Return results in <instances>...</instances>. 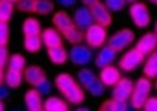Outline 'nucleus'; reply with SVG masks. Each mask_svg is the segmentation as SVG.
Listing matches in <instances>:
<instances>
[{
    "instance_id": "obj_29",
    "label": "nucleus",
    "mask_w": 157,
    "mask_h": 111,
    "mask_svg": "<svg viewBox=\"0 0 157 111\" xmlns=\"http://www.w3.org/2000/svg\"><path fill=\"white\" fill-rule=\"evenodd\" d=\"M53 7H55V4L51 0H37L35 13H39V15H49V13H53Z\"/></svg>"
},
{
    "instance_id": "obj_2",
    "label": "nucleus",
    "mask_w": 157,
    "mask_h": 111,
    "mask_svg": "<svg viewBox=\"0 0 157 111\" xmlns=\"http://www.w3.org/2000/svg\"><path fill=\"white\" fill-rule=\"evenodd\" d=\"M152 93V82L148 76H141L137 82H135V87H133V95L130 98V104L133 109H143L148 97Z\"/></svg>"
},
{
    "instance_id": "obj_42",
    "label": "nucleus",
    "mask_w": 157,
    "mask_h": 111,
    "mask_svg": "<svg viewBox=\"0 0 157 111\" xmlns=\"http://www.w3.org/2000/svg\"><path fill=\"white\" fill-rule=\"evenodd\" d=\"M148 2H152V4H157V0H148Z\"/></svg>"
},
{
    "instance_id": "obj_10",
    "label": "nucleus",
    "mask_w": 157,
    "mask_h": 111,
    "mask_svg": "<svg viewBox=\"0 0 157 111\" xmlns=\"http://www.w3.org/2000/svg\"><path fill=\"white\" fill-rule=\"evenodd\" d=\"M115 60H117V49L108 44V46H102V47L99 49V55H97V58H95V64H97V68L102 69V68H106V66H112Z\"/></svg>"
},
{
    "instance_id": "obj_7",
    "label": "nucleus",
    "mask_w": 157,
    "mask_h": 111,
    "mask_svg": "<svg viewBox=\"0 0 157 111\" xmlns=\"http://www.w3.org/2000/svg\"><path fill=\"white\" fill-rule=\"evenodd\" d=\"M133 40H135V33H133L132 29H119L115 35L110 37L108 44H110L112 47H115L117 51H122V49H126L128 46H132Z\"/></svg>"
},
{
    "instance_id": "obj_18",
    "label": "nucleus",
    "mask_w": 157,
    "mask_h": 111,
    "mask_svg": "<svg viewBox=\"0 0 157 111\" xmlns=\"http://www.w3.org/2000/svg\"><path fill=\"white\" fill-rule=\"evenodd\" d=\"M42 40H44L46 47L60 46L62 44V35L57 28H48V29H42Z\"/></svg>"
},
{
    "instance_id": "obj_23",
    "label": "nucleus",
    "mask_w": 157,
    "mask_h": 111,
    "mask_svg": "<svg viewBox=\"0 0 157 111\" xmlns=\"http://www.w3.org/2000/svg\"><path fill=\"white\" fill-rule=\"evenodd\" d=\"M144 76H148L150 80L157 78V51L148 55V58L144 60Z\"/></svg>"
},
{
    "instance_id": "obj_17",
    "label": "nucleus",
    "mask_w": 157,
    "mask_h": 111,
    "mask_svg": "<svg viewBox=\"0 0 157 111\" xmlns=\"http://www.w3.org/2000/svg\"><path fill=\"white\" fill-rule=\"evenodd\" d=\"M48 57H49V60H51L53 64L60 66V64L68 62V58H70V53H68V51L64 49V46L60 44V46H53V47H48Z\"/></svg>"
},
{
    "instance_id": "obj_36",
    "label": "nucleus",
    "mask_w": 157,
    "mask_h": 111,
    "mask_svg": "<svg viewBox=\"0 0 157 111\" xmlns=\"http://www.w3.org/2000/svg\"><path fill=\"white\" fill-rule=\"evenodd\" d=\"M143 109L157 111V97H148V100H146V104H144V108H143Z\"/></svg>"
},
{
    "instance_id": "obj_26",
    "label": "nucleus",
    "mask_w": 157,
    "mask_h": 111,
    "mask_svg": "<svg viewBox=\"0 0 157 111\" xmlns=\"http://www.w3.org/2000/svg\"><path fill=\"white\" fill-rule=\"evenodd\" d=\"M86 89H88V93L91 95V97H102L104 95V89H106V86H104V82L101 80V78H93L88 86H86Z\"/></svg>"
},
{
    "instance_id": "obj_35",
    "label": "nucleus",
    "mask_w": 157,
    "mask_h": 111,
    "mask_svg": "<svg viewBox=\"0 0 157 111\" xmlns=\"http://www.w3.org/2000/svg\"><path fill=\"white\" fill-rule=\"evenodd\" d=\"M37 89H39L42 95H49V93H51V82L46 78L42 84H39V86H37Z\"/></svg>"
},
{
    "instance_id": "obj_46",
    "label": "nucleus",
    "mask_w": 157,
    "mask_h": 111,
    "mask_svg": "<svg viewBox=\"0 0 157 111\" xmlns=\"http://www.w3.org/2000/svg\"><path fill=\"white\" fill-rule=\"evenodd\" d=\"M155 89H157V82H155Z\"/></svg>"
},
{
    "instance_id": "obj_28",
    "label": "nucleus",
    "mask_w": 157,
    "mask_h": 111,
    "mask_svg": "<svg viewBox=\"0 0 157 111\" xmlns=\"http://www.w3.org/2000/svg\"><path fill=\"white\" fill-rule=\"evenodd\" d=\"M7 68L24 73V69L28 68V66H26V58H24L22 55H18V53H17V55H11V57H9V64H7Z\"/></svg>"
},
{
    "instance_id": "obj_11",
    "label": "nucleus",
    "mask_w": 157,
    "mask_h": 111,
    "mask_svg": "<svg viewBox=\"0 0 157 111\" xmlns=\"http://www.w3.org/2000/svg\"><path fill=\"white\" fill-rule=\"evenodd\" d=\"M73 20H75V26H78L80 29H88L91 24H95L91 7H90V6L77 7V11H75V15H73Z\"/></svg>"
},
{
    "instance_id": "obj_6",
    "label": "nucleus",
    "mask_w": 157,
    "mask_h": 111,
    "mask_svg": "<svg viewBox=\"0 0 157 111\" xmlns=\"http://www.w3.org/2000/svg\"><path fill=\"white\" fill-rule=\"evenodd\" d=\"M70 60L75 66H88L93 60V53L90 49V46H80V44H73L71 51H70Z\"/></svg>"
},
{
    "instance_id": "obj_15",
    "label": "nucleus",
    "mask_w": 157,
    "mask_h": 111,
    "mask_svg": "<svg viewBox=\"0 0 157 111\" xmlns=\"http://www.w3.org/2000/svg\"><path fill=\"white\" fill-rule=\"evenodd\" d=\"M143 55H152L154 51L157 49V35L155 33H146L139 38L137 46H135Z\"/></svg>"
},
{
    "instance_id": "obj_31",
    "label": "nucleus",
    "mask_w": 157,
    "mask_h": 111,
    "mask_svg": "<svg viewBox=\"0 0 157 111\" xmlns=\"http://www.w3.org/2000/svg\"><path fill=\"white\" fill-rule=\"evenodd\" d=\"M93 78H95V73H93V71H90V69H86V68L78 71V82H80V86H82L84 89H86V86H88Z\"/></svg>"
},
{
    "instance_id": "obj_33",
    "label": "nucleus",
    "mask_w": 157,
    "mask_h": 111,
    "mask_svg": "<svg viewBox=\"0 0 157 111\" xmlns=\"http://www.w3.org/2000/svg\"><path fill=\"white\" fill-rule=\"evenodd\" d=\"M104 4L108 6L110 11H122L126 6V0H104Z\"/></svg>"
},
{
    "instance_id": "obj_43",
    "label": "nucleus",
    "mask_w": 157,
    "mask_h": 111,
    "mask_svg": "<svg viewBox=\"0 0 157 111\" xmlns=\"http://www.w3.org/2000/svg\"><path fill=\"white\" fill-rule=\"evenodd\" d=\"M126 2H137V0H126Z\"/></svg>"
},
{
    "instance_id": "obj_1",
    "label": "nucleus",
    "mask_w": 157,
    "mask_h": 111,
    "mask_svg": "<svg viewBox=\"0 0 157 111\" xmlns=\"http://www.w3.org/2000/svg\"><path fill=\"white\" fill-rule=\"evenodd\" d=\"M55 86L57 89L64 95V98L70 104H82L84 102V89L70 73H60L55 78Z\"/></svg>"
},
{
    "instance_id": "obj_22",
    "label": "nucleus",
    "mask_w": 157,
    "mask_h": 111,
    "mask_svg": "<svg viewBox=\"0 0 157 111\" xmlns=\"http://www.w3.org/2000/svg\"><path fill=\"white\" fill-rule=\"evenodd\" d=\"M22 80H24V73L22 71H17V69H9L7 68V71H6V86L7 87H11V89L20 87Z\"/></svg>"
},
{
    "instance_id": "obj_24",
    "label": "nucleus",
    "mask_w": 157,
    "mask_h": 111,
    "mask_svg": "<svg viewBox=\"0 0 157 111\" xmlns=\"http://www.w3.org/2000/svg\"><path fill=\"white\" fill-rule=\"evenodd\" d=\"M22 31H24V35H42L40 22L37 18H26L22 24Z\"/></svg>"
},
{
    "instance_id": "obj_14",
    "label": "nucleus",
    "mask_w": 157,
    "mask_h": 111,
    "mask_svg": "<svg viewBox=\"0 0 157 111\" xmlns=\"http://www.w3.org/2000/svg\"><path fill=\"white\" fill-rule=\"evenodd\" d=\"M99 78L104 82L106 87H113L119 80H121V68H113V64L112 66H106V68L101 69Z\"/></svg>"
},
{
    "instance_id": "obj_16",
    "label": "nucleus",
    "mask_w": 157,
    "mask_h": 111,
    "mask_svg": "<svg viewBox=\"0 0 157 111\" xmlns=\"http://www.w3.org/2000/svg\"><path fill=\"white\" fill-rule=\"evenodd\" d=\"M53 26H55L60 33H64L66 29H70L71 26H75V20H73V17H70L66 11H57V13L53 15Z\"/></svg>"
},
{
    "instance_id": "obj_27",
    "label": "nucleus",
    "mask_w": 157,
    "mask_h": 111,
    "mask_svg": "<svg viewBox=\"0 0 157 111\" xmlns=\"http://www.w3.org/2000/svg\"><path fill=\"white\" fill-rule=\"evenodd\" d=\"M13 11H15V2H11V0H0V20L7 22L13 17Z\"/></svg>"
},
{
    "instance_id": "obj_34",
    "label": "nucleus",
    "mask_w": 157,
    "mask_h": 111,
    "mask_svg": "<svg viewBox=\"0 0 157 111\" xmlns=\"http://www.w3.org/2000/svg\"><path fill=\"white\" fill-rule=\"evenodd\" d=\"M6 64H9L7 46H0V68H6Z\"/></svg>"
},
{
    "instance_id": "obj_8",
    "label": "nucleus",
    "mask_w": 157,
    "mask_h": 111,
    "mask_svg": "<svg viewBox=\"0 0 157 111\" xmlns=\"http://www.w3.org/2000/svg\"><path fill=\"white\" fill-rule=\"evenodd\" d=\"M133 87H135V84L130 78H121L113 86L112 95H113V98H119V100H130L133 95Z\"/></svg>"
},
{
    "instance_id": "obj_41",
    "label": "nucleus",
    "mask_w": 157,
    "mask_h": 111,
    "mask_svg": "<svg viewBox=\"0 0 157 111\" xmlns=\"http://www.w3.org/2000/svg\"><path fill=\"white\" fill-rule=\"evenodd\" d=\"M0 111H4V104H2V100H0Z\"/></svg>"
},
{
    "instance_id": "obj_4",
    "label": "nucleus",
    "mask_w": 157,
    "mask_h": 111,
    "mask_svg": "<svg viewBox=\"0 0 157 111\" xmlns=\"http://www.w3.org/2000/svg\"><path fill=\"white\" fill-rule=\"evenodd\" d=\"M144 57H146V55H143L137 47L128 49V51L122 55V58L119 60V68H121L122 71H133V69H137V68L144 62Z\"/></svg>"
},
{
    "instance_id": "obj_12",
    "label": "nucleus",
    "mask_w": 157,
    "mask_h": 111,
    "mask_svg": "<svg viewBox=\"0 0 157 111\" xmlns=\"http://www.w3.org/2000/svg\"><path fill=\"white\" fill-rule=\"evenodd\" d=\"M24 80H26L29 86L37 87L39 84H42V82L46 80V73H44V69H42L40 66H28V68L24 69Z\"/></svg>"
},
{
    "instance_id": "obj_20",
    "label": "nucleus",
    "mask_w": 157,
    "mask_h": 111,
    "mask_svg": "<svg viewBox=\"0 0 157 111\" xmlns=\"http://www.w3.org/2000/svg\"><path fill=\"white\" fill-rule=\"evenodd\" d=\"M44 46L42 35H24V47L29 53H37L40 51V47Z\"/></svg>"
},
{
    "instance_id": "obj_40",
    "label": "nucleus",
    "mask_w": 157,
    "mask_h": 111,
    "mask_svg": "<svg viewBox=\"0 0 157 111\" xmlns=\"http://www.w3.org/2000/svg\"><path fill=\"white\" fill-rule=\"evenodd\" d=\"M4 80H6V73H4V68H0V86H2Z\"/></svg>"
},
{
    "instance_id": "obj_3",
    "label": "nucleus",
    "mask_w": 157,
    "mask_h": 111,
    "mask_svg": "<svg viewBox=\"0 0 157 111\" xmlns=\"http://www.w3.org/2000/svg\"><path fill=\"white\" fill-rule=\"evenodd\" d=\"M84 40H86V44L90 46V47H93V49H101L104 44H106V28L104 26H101V24H91L88 29H86V33H84Z\"/></svg>"
},
{
    "instance_id": "obj_37",
    "label": "nucleus",
    "mask_w": 157,
    "mask_h": 111,
    "mask_svg": "<svg viewBox=\"0 0 157 111\" xmlns=\"http://www.w3.org/2000/svg\"><path fill=\"white\" fill-rule=\"evenodd\" d=\"M57 2H59L60 6H64V7H73L77 0H57Z\"/></svg>"
},
{
    "instance_id": "obj_38",
    "label": "nucleus",
    "mask_w": 157,
    "mask_h": 111,
    "mask_svg": "<svg viewBox=\"0 0 157 111\" xmlns=\"http://www.w3.org/2000/svg\"><path fill=\"white\" fill-rule=\"evenodd\" d=\"M7 95H9V89H6L4 86H0V100H4Z\"/></svg>"
},
{
    "instance_id": "obj_32",
    "label": "nucleus",
    "mask_w": 157,
    "mask_h": 111,
    "mask_svg": "<svg viewBox=\"0 0 157 111\" xmlns=\"http://www.w3.org/2000/svg\"><path fill=\"white\" fill-rule=\"evenodd\" d=\"M9 42V26L7 22L0 20V46H7Z\"/></svg>"
},
{
    "instance_id": "obj_44",
    "label": "nucleus",
    "mask_w": 157,
    "mask_h": 111,
    "mask_svg": "<svg viewBox=\"0 0 157 111\" xmlns=\"http://www.w3.org/2000/svg\"><path fill=\"white\" fill-rule=\"evenodd\" d=\"M155 35H157V24H155Z\"/></svg>"
},
{
    "instance_id": "obj_13",
    "label": "nucleus",
    "mask_w": 157,
    "mask_h": 111,
    "mask_svg": "<svg viewBox=\"0 0 157 111\" xmlns=\"http://www.w3.org/2000/svg\"><path fill=\"white\" fill-rule=\"evenodd\" d=\"M24 104L29 111H40L44 109V100H42V93H40L37 87L29 89L26 95H24Z\"/></svg>"
},
{
    "instance_id": "obj_21",
    "label": "nucleus",
    "mask_w": 157,
    "mask_h": 111,
    "mask_svg": "<svg viewBox=\"0 0 157 111\" xmlns=\"http://www.w3.org/2000/svg\"><path fill=\"white\" fill-rule=\"evenodd\" d=\"M128 100H119V98H112V100H106L101 104V109L102 111H126L132 108V104H126Z\"/></svg>"
},
{
    "instance_id": "obj_5",
    "label": "nucleus",
    "mask_w": 157,
    "mask_h": 111,
    "mask_svg": "<svg viewBox=\"0 0 157 111\" xmlns=\"http://www.w3.org/2000/svg\"><path fill=\"white\" fill-rule=\"evenodd\" d=\"M130 17H132V22L137 28H148V24H150V13H148V7L143 2H133L132 4Z\"/></svg>"
},
{
    "instance_id": "obj_30",
    "label": "nucleus",
    "mask_w": 157,
    "mask_h": 111,
    "mask_svg": "<svg viewBox=\"0 0 157 111\" xmlns=\"http://www.w3.org/2000/svg\"><path fill=\"white\" fill-rule=\"evenodd\" d=\"M35 6H37V0H18L17 2V7L22 13H35Z\"/></svg>"
},
{
    "instance_id": "obj_19",
    "label": "nucleus",
    "mask_w": 157,
    "mask_h": 111,
    "mask_svg": "<svg viewBox=\"0 0 157 111\" xmlns=\"http://www.w3.org/2000/svg\"><path fill=\"white\" fill-rule=\"evenodd\" d=\"M44 109L46 111H68V104L64 98H59V97H49L44 100Z\"/></svg>"
},
{
    "instance_id": "obj_9",
    "label": "nucleus",
    "mask_w": 157,
    "mask_h": 111,
    "mask_svg": "<svg viewBox=\"0 0 157 111\" xmlns=\"http://www.w3.org/2000/svg\"><path fill=\"white\" fill-rule=\"evenodd\" d=\"M91 13H93V18H95L97 24H101V26H104V28H110V26H112L113 18H112V11L108 9L106 4L97 2L95 6H91Z\"/></svg>"
},
{
    "instance_id": "obj_39",
    "label": "nucleus",
    "mask_w": 157,
    "mask_h": 111,
    "mask_svg": "<svg viewBox=\"0 0 157 111\" xmlns=\"http://www.w3.org/2000/svg\"><path fill=\"white\" fill-rule=\"evenodd\" d=\"M80 2H82L84 6H90V7H91V6H95V4H97L99 0H80Z\"/></svg>"
},
{
    "instance_id": "obj_25",
    "label": "nucleus",
    "mask_w": 157,
    "mask_h": 111,
    "mask_svg": "<svg viewBox=\"0 0 157 111\" xmlns=\"http://www.w3.org/2000/svg\"><path fill=\"white\" fill-rule=\"evenodd\" d=\"M62 35H64V38H66L70 44H80V42L84 40V33L80 31V28H78V26H71V28H70V29H66Z\"/></svg>"
},
{
    "instance_id": "obj_45",
    "label": "nucleus",
    "mask_w": 157,
    "mask_h": 111,
    "mask_svg": "<svg viewBox=\"0 0 157 111\" xmlns=\"http://www.w3.org/2000/svg\"><path fill=\"white\" fill-rule=\"evenodd\" d=\"M11 2H18V0H11Z\"/></svg>"
}]
</instances>
